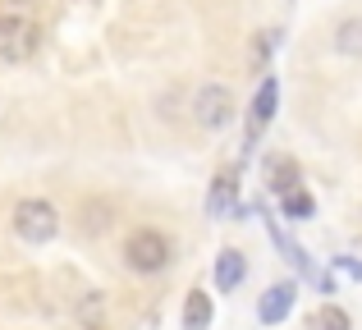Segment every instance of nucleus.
Instances as JSON below:
<instances>
[{
    "label": "nucleus",
    "instance_id": "obj_7",
    "mask_svg": "<svg viewBox=\"0 0 362 330\" xmlns=\"http://www.w3.org/2000/svg\"><path fill=\"white\" fill-rule=\"evenodd\" d=\"M243 276H247L243 252L239 248H225L221 257H216V289H221V294H234V289L243 285Z\"/></svg>",
    "mask_w": 362,
    "mask_h": 330
},
{
    "label": "nucleus",
    "instance_id": "obj_8",
    "mask_svg": "<svg viewBox=\"0 0 362 330\" xmlns=\"http://www.w3.org/2000/svg\"><path fill=\"white\" fill-rule=\"evenodd\" d=\"M266 184L275 188V193H293L298 188V161H289V156H271L266 161Z\"/></svg>",
    "mask_w": 362,
    "mask_h": 330
},
{
    "label": "nucleus",
    "instance_id": "obj_4",
    "mask_svg": "<svg viewBox=\"0 0 362 330\" xmlns=\"http://www.w3.org/2000/svg\"><path fill=\"white\" fill-rule=\"evenodd\" d=\"M193 110H197V124L202 129H225L234 119V92L221 88V83H206V88L197 92Z\"/></svg>",
    "mask_w": 362,
    "mask_h": 330
},
{
    "label": "nucleus",
    "instance_id": "obj_1",
    "mask_svg": "<svg viewBox=\"0 0 362 330\" xmlns=\"http://www.w3.org/2000/svg\"><path fill=\"white\" fill-rule=\"evenodd\" d=\"M170 239L160 230H133L129 243H124V261H129V271H138V276H156V271L170 266Z\"/></svg>",
    "mask_w": 362,
    "mask_h": 330
},
{
    "label": "nucleus",
    "instance_id": "obj_11",
    "mask_svg": "<svg viewBox=\"0 0 362 330\" xmlns=\"http://www.w3.org/2000/svg\"><path fill=\"white\" fill-rule=\"evenodd\" d=\"M78 322L88 326V330H106V294H97V289H92V294L78 303Z\"/></svg>",
    "mask_w": 362,
    "mask_h": 330
},
{
    "label": "nucleus",
    "instance_id": "obj_13",
    "mask_svg": "<svg viewBox=\"0 0 362 330\" xmlns=\"http://www.w3.org/2000/svg\"><path fill=\"white\" fill-rule=\"evenodd\" d=\"M230 206H234V179H216L211 197H206V211L221 216V211H230Z\"/></svg>",
    "mask_w": 362,
    "mask_h": 330
},
{
    "label": "nucleus",
    "instance_id": "obj_3",
    "mask_svg": "<svg viewBox=\"0 0 362 330\" xmlns=\"http://www.w3.org/2000/svg\"><path fill=\"white\" fill-rule=\"evenodd\" d=\"M37 46H42V28H37L33 18H23V14H5L0 18V60L23 64V60L37 55Z\"/></svg>",
    "mask_w": 362,
    "mask_h": 330
},
{
    "label": "nucleus",
    "instance_id": "obj_6",
    "mask_svg": "<svg viewBox=\"0 0 362 330\" xmlns=\"http://www.w3.org/2000/svg\"><path fill=\"white\" fill-rule=\"evenodd\" d=\"M275 97H280L275 78H262V88H257V101H252V115H247V147H252V143H257V134L271 124V115H275Z\"/></svg>",
    "mask_w": 362,
    "mask_h": 330
},
{
    "label": "nucleus",
    "instance_id": "obj_5",
    "mask_svg": "<svg viewBox=\"0 0 362 330\" xmlns=\"http://www.w3.org/2000/svg\"><path fill=\"white\" fill-rule=\"evenodd\" d=\"M293 294H298V289H293V280H280V285H271V289L262 294V303H257V317H262L266 326L284 322V317H289V307H293Z\"/></svg>",
    "mask_w": 362,
    "mask_h": 330
},
{
    "label": "nucleus",
    "instance_id": "obj_14",
    "mask_svg": "<svg viewBox=\"0 0 362 330\" xmlns=\"http://www.w3.org/2000/svg\"><path fill=\"white\" fill-rule=\"evenodd\" d=\"M317 330H349V312H339V307H321Z\"/></svg>",
    "mask_w": 362,
    "mask_h": 330
},
{
    "label": "nucleus",
    "instance_id": "obj_12",
    "mask_svg": "<svg viewBox=\"0 0 362 330\" xmlns=\"http://www.w3.org/2000/svg\"><path fill=\"white\" fill-rule=\"evenodd\" d=\"M280 206H284V216H293V220H308L312 211H317V202H312L303 188H293V193H284L280 197Z\"/></svg>",
    "mask_w": 362,
    "mask_h": 330
},
{
    "label": "nucleus",
    "instance_id": "obj_2",
    "mask_svg": "<svg viewBox=\"0 0 362 330\" xmlns=\"http://www.w3.org/2000/svg\"><path fill=\"white\" fill-rule=\"evenodd\" d=\"M14 234L23 243H51L60 234V211L46 197H23L14 206Z\"/></svg>",
    "mask_w": 362,
    "mask_h": 330
},
{
    "label": "nucleus",
    "instance_id": "obj_9",
    "mask_svg": "<svg viewBox=\"0 0 362 330\" xmlns=\"http://www.w3.org/2000/svg\"><path fill=\"white\" fill-rule=\"evenodd\" d=\"M211 317H216L211 294H206V289H193L188 303H184V330H206V326H211Z\"/></svg>",
    "mask_w": 362,
    "mask_h": 330
},
{
    "label": "nucleus",
    "instance_id": "obj_10",
    "mask_svg": "<svg viewBox=\"0 0 362 330\" xmlns=\"http://www.w3.org/2000/svg\"><path fill=\"white\" fill-rule=\"evenodd\" d=\"M335 51L339 55H362V18H344L335 28Z\"/></svg>",
    "mask_w": 362,
    "mask_h": 330
}]
</instances>
